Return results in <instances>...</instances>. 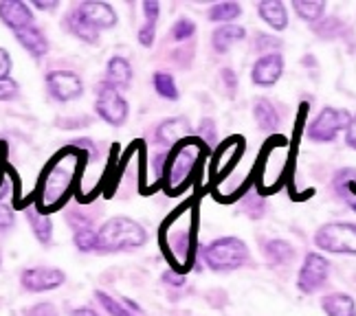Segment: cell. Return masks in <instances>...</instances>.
I'll return each mask as SVG.
<instances>
[{"instance_id":"cell-1","label":"cell","mask_w":356,"mask_h":316,"mask_svg":"<svg viewBox=\"0 0 356 316\" xmlns=\"http://www.w3.org/2000/svg\"><path fill=\"white\" fill-rule=\"evenodd\" d=\"M198 213L194 211V202H185L181 209L172 211V215L163 222L159 238L165 244V255L172 264V270L185 274L194 268L198 257Z\"/></svg>"},{"instance_id":"cell-2","label":"cell","mask_w":356,"mask_h":316,"mask_svg":"<svg viewBox=\"0 0 356 316\" xmlns=\"http://www.w3.org/2000/svg\"><path fill=\"white\" fill-rule=\"evenodd\" d=\"M204 143L200 139H185L176 147H172L165 158V167L161 176V187L168 191L170 196H178L194 183V174L198 172L200 158L204 156Z\"/></svg>"},{"instance_id":"cell-3","label":"cell","mask_w":356,"mask_h":316,"mask_svg":"<svg viewBox=\"0 0 356 316\" xmlns=\"http://www.w3.org/2000/svg\"><path fill=\"white\" fill-rule=\"evenodd\" d=\"M149 235L141 222L128 215H113L97 228V253L99 255H117V253H134L143 249Z\"/></svg>"},{"instance_id":"cell-4","label":"cell","mask_w":356,"mask_h":316,"mask_svg":"<svg viewBox=\"0 0 356 316\" xmlns=\"http://www.w3.org/2000/svg\"><path fill=\"white\" fill-rule=\"evenodd\" d=\"M202 262L213 272H234L246 266H253L251 251L244 240L236 235L216 238L202 249Z\"/></svg>"},{"instance_id":"cell-5","label":"cell","mask_w":356,"mask_h":316,"mask_svg":"<svg viewBox=\"0 0 356 316\" xmlns=\"http://www.w3.org/2000/svg\"><path fill=\"white\" fill-rule=\"evenodd\" d=\"M312 242L323 253L356 257V224L354 222H325L317 228Z\"/></svg>"},{"instance_id":"cell-6","label":"cell","mask_w":356,"mask_h":316,"mask_svg":"<svg viewBox=\"0 0 356 316\" xmlns=\"http://www.w3.org/2000/svg\"><path fill=\"white\" fill-rule=\"evenodd\" d=\"M352 113L343 108H332V106H325L321 108V113L314 117L308 128H306V139L310 143H332L337 141V136L341 132H346L348 126L352 123Z\"/></svg>"},{"instance_id":"cell-7","label":"cell","mask_w":356,"mask_h":316,"mask_svg":"<svg viewBox=\"0 0 356 316\" xmlns=\"http://www.w3.org/2000/svg\"><path fill=\"white\" fill-rule=\"evenodd\" d=\"M95 113L97 117L108 123L113 128L126 126L130 119V103L123 94L108 84L106 79H102L97 86H95Z\"/></svg>"},{"instance_id":"cell-8","label":"cell","mask_w":356,"mask_h":316,"mask_svg":"<svg viewBox=\"0 0 356 316\" xmlns=\"http://www.w3.org/2000/svg\"><path fill=\"white\" fill-rule=\"evenodd\" d=\"M73 174H75V167L68 169L64 163H53L44 169V176H42V196H40V204L51 211L53 207H58V204L66 198L68 189L73 185Z\"/></svg>"},{"instance_id":"cell-9","label":"cell","mask_w":356,"mask_h":316,"mask_svg":"<svg viewBox=\"0 0 356 316\" xmlns=\"http://www.w3.org/2000/svg\"><path fill=\"white\" fill-rule=\"evenodd\" d=\"M330 270H332L330 259L317 251H310L304 257V264H301L297 272V290L301 294H317L321 288L327 285Z\"/></svg>"},{"instance_id":"cell-10","label":"cell","mask_w":356,"mask_h":316,"mask_svg":"<svg viewBox=\"0 0 356 316\" xmlns=\"http://www.w3.org/2000/svg\"><path fill=\"white\" fill-rule=\"evenodd\" d=\"M64 283H66V272L56 266H29L20 272L22 290L31 294L53 292Z\"/></svg>"},{"instance_id":"cell-11","label":"cell","mask_w":356,"mask_h":316,"mask_svg":"<svg viewBox=\"0 0 356 316\" xmlns=\"http://www.w3.org/2000/svg\"><path fill=\"white\" fill-rule=\"evenodd\" d=\"M44 86L49 97L58 103L77 101L86 90L84 79L73 71H49L44 77Z\"/></svg>"},{"instance_id":"cell-12","label":"cell","mask_w":356,"mask_h":316,"mask_svg":"<svg viewBox=\"0 0 356 316\" xmlns=\"http://www.w3.org/2000/svg\"><path fill=\"white\" fill-rule=\"evenodd\" d=\"M284 68H286V60H284L282 51L259 55V58L255 60V64L251 66V81H253V86H257V88H273L282 79Z\"/></svg>"},{"instance_id":"cell-13","label":"cell","mask_w":356,"mask_h":316,"mask_svg":"<svg viewBox=\"0 0 356 316\" xmlns=\"http://www.w3.org/2000/svg\"><path fill=\"white\" fill-rule=\"evenodd\" d=\"M244 139L242 136H229L225 143H220L216 147V154L211 158V181L216 176V181H222V178L229 176V172L236 167L238 160L244 154Z\"/></svg>"},{"instance_id":"cell-14","label":"cell","mask_w":356,"mask_h":316,"mask_svg":"<svg viewBox=\"0 0 356 316\" xmlns=\"http://www.w3.org/2000/svg\"><path fill=\"white\" fill-rule=\"evenodd\" d=\"M191 134H194V126H191L187 117H168L154 128V141L159 147L170 152L181 141L191 139Z\"/></svg>"},{"instance_id":"cell-15","label":"cell","mask_w":356,"mask_h":316,"mask_svg":"<svg viewBox=\"0 0 356 316\" xmlns=\"http://www.w3.org/2000/svg\"><path fill=\"white\" fill-rule=\"evenodd\" d=\"M0 22H3L11 33L29 29V26L35 24L33 7L20 3V0H5V3H0Z\"/></svg>"},{"instance_id":"cell-16","label":"cell","mask_w":356,"mask_h":316,"mask_svg":"<svg viewBox=\"0 0 356 316\" xmlns=\"http://www.w3.org/2000/svg\"><path fill=\"white\" fill-rule=\"evenodd\" d=\"M77 11L84 16L95 29L99 33L102 31H108V29H115L117 22H119V16L113 5L108 3H79L77 5Z\"/></svg>"},{"instance_id":"cell-17","label":"cell","mask_w":356,"mask_h":316,"mask_svg":"<svg viewBox=\"0 0 356 316\" xmlns=\"http://www.w3.org/2000/svg\"><path fill=\"white\" fill-rule=\"evenodd\" d=\"M64 29L73 38H77L79 42H84L88 47H99V42H102V33L95 29L84 16H81V13L77 11V7H73L64 16Z\"/></svg>"},{"instance_id":"cell-18","label":"cell","mask_w":356,"mask_h":316,"mask_svg":"<svg viewBox=\"0 0 356 316\" xmlns=\"http://www.w3.org/2000/svg\"><path fill=\"white\" fill-rule=\"evenodd\" d=\"M13 38H16V42L31 55L33 60H44L49 51H51V42H49V38L47 33L40 29L38 24L29 26V29H22L18 33H13Z\"/></svg>"},{"instance_id":"cell-19","label":"cell","mask_w":356,"mask_h":316,"mask_svg":"<svg viewBox=\"0 0 356 316\" xmlns=\"http://www.w3.org/2000/svg\"><path fill=\"white\" fill-rule=\"evenodd\" d=\"M104 79L108 81L111 86H115L119 92L121 90H128L134 81V68H132V62L128 58H123V55H113L111 60L106 64V75Z\"/></svg>"},{"instance_id":"cell-20","label":"cell","mask_w":356,"mask_h":316,"mask_svg":"<svg viewBox=\"0 0 356 316\" xmlns=\"http://www.w3.org/2000/svg\"><path fill=\"white\" fill-rule=\"evenodd\" d=\"M332 194L346 204L348 209L356 213V169L354 167H343L332 176L330 183Z\"/></svg>"},{"instance_id":"cell-21","label":"cell","mask_w":356,"mask_h":316,"mask_svg":"<svg viewBox=\"0 0 356 316\" xmlns=\"http://www.w3.org/2000/svg\"><path fill=\"white\" fill-rule=\"evenodd\" d=\"M253 119L257 123V128L262 132H277L282 126V115L277 103L268 97H255L253 99Z\"/></svg>"},{"instance_id":"cell-22","label":"cell","mask_w":356,"mask_h":316,"mask_svg":"<svg viewBox=\"0 0 356 316\" xmlns=\"http://www.w3.org/2000/svg\"><path fill=\"white\" fill-rule=\"evenodd\" d=\"M246 40V29L242 24H220L218 29L211 33V49L218 55H227L236 44L244 42Z\"/></svg>"},{"instance_id":"cell-23","label":"cell","mask_w":356,"mask_h":316,"mask_svg":"<svg viewBox=\"0 0 356 316\" xmlns=\"http://www.w3.org/2000/svg\"><path fill=\"white\" fill-rule=\"evenodd\" d=\"M262 255L270 264V268H282L291 266L295 262V246L286 240H266L262 246Z\"/></svg>"},{"instance_id":"cell-24","label":"cell","mask_w":356,"mask_h":316,"mask_svg":"<svg viewBox=\"0 0 356 316\" xmlns=\"http://www.w3.org/2000/svg\"><path fill=\"white\" fill-rule=\"evenodd\" d=\"M257 16L262 18L273 31H286L289 29V9L280 0H268V3H257Z\"/></svg>"},{"instance_id":"cell-25","label":"cell","mask_w":356,"mask_h":316,"mask_svg":"<svg viewBox=\"0 0 356 316\" xmlns=\"http://www.w3.org/2000/svg\"><path fill=\"white\" fill-rule=\"evenodd\" d=\"M24 217H26V222H29L31 233H33V238L38 240V244L51 246L53 233H56V231H53V217L49 213L38 211V209H26Z\"/></svg>"},{"instance_id":"cell-26","label":"cell","mask_w":356,"mask_h":316,"mask_svg":"<svg viewBox=\"0 0 356 316\" xmlns=\"http://www.w3.org/2000/svg\"><path fill=\"white\" fill-rule=\"evenodd\" d=\"M321 310L325 316H356V301L348 292H330L321 297Z\"/></svg>"},{"instance_id":"cell-27","label":"cell","mask_w":356,"mask_h":316,"mask_svg":"<svg viewBox=\"0 0 356 316\" xmlns=\"http://www.w3.org/2000/svg\"><path fill=\"white\" fill-rule=\"evenodd\" d=\"M240 16H242L240 3H216L207 9L209 22H218V24H236Z\"/></svg>"},{"instance_id":"cell-28","label":"cell","mask_w":356,"mask_h":316,"mask_svg":"<svg viewBox=\"0 0 356 316\" xmlns=\"http://www.w3.org/2000/svg\"><path fill=\"white\" fill-rule=\"evenodd\" d=\"M152 86H154V90L161 99H168V101L181 99V90H178V86H176V79L168 71H156L152 75Z\"/></svg>"},{"instance_id":"cell-29","label":"cell","mask_w":356,"mask_h":316,"mask_svg":"<svg viewBox=\"0 0 356 316\" xmlns=\"http://www.w3.org/2000/svg\"><path fill=\"white\" fill-rule=\"evenodd\" d=\"M325 3H314V0H297V3H293V11L308 24L321 22L325 16Z\"/></svg>"},{"instance_id":"cell-30","label":"cell","mask_w":356,"mask_h":316,"mask_svg":"<svg viewBox=\"0 0 356 316\" xmlns=\"http://www.w3.org/2000/svg\"><path fill=\"white\" fill-rule=\"evenodd\" d=\"M73 246L81 255L97 253V228H77V231H73Z\"/></svg>"},{"instance_id":"cell-31","label":"cell","mask_w":356,"mask_h":316,"mask_svg":"<svg viewBox=\"0 0 356 316\" xmlns=\"http://www.w3.org/2000/svg\"><path fill=\"white\" fill-rule=\"evenodd\" d=\"M95 301L99 303V308L108 314V316H136L134 312H130L126 306L117 301L113 294H108L104 290H95Z\"/></svg>"},{"instance_id":"cell-32","label":"cell","mask_w":356,"mask_h":316,"mask_svg":"<svg viewBox=\"0 0 356 316\" xmlns=\"http://www.w3.org/2000/svg\"><path fill=\"white\" fill-rule=\"evenodd\" d=\"M196 31H198V26H196V22L194 20H189L187 16H183V18H178L174 24H172V29H170V40L172 42H187V40H191L196 35Z\"/></svg>"},{"instance_id":"cell-33","label":"cell","mask_w":356,"mask_h":316,"mask_svg":"<svg viewBox=\"0 0 356 316\" xmlns=\"http://www.w3.org/2000/svg\"><path fill=\"white\" fill-rule=\"evenodd\" d=\"M196 136L207 147H218V128H216V121L211 117L200 119L198 128H196Z\"/></svg>"},{"instance_id":"cell-34","label":"cell","mask_w":356,"mask_h":316,"mask_svg":"<svg viewBox=\"0 0 356 316\" xmlns=\"http://www.w3.org/2000/svg\"><path fill=\"white\" fill-rule=\"evenodd\" d=\"M255 51L259 53V55H266V53H277V51H282V47H284V42L280 38H275V35H266V33H255Z\"/></svg>"},{"instance_id":"cell-35","label":"cell","mask_w":356,"mask_h":316,"mask_svg":"<svg viewBox=\"0 0 356 316\" xmlns=\"http://www.w3.org/2000/svg\"><path fill=\"white\" fill-rule=\"evenodd\" d=\"M95 217H97V215H90L84 209H71L66 213V222L73 226V231H77V228H95L92 226Z\"/></svg>"},{"instance_id":"cell-36","label":"cell","mask_w":356,"mask_h":316,"mask_svg":"<svg viewBox=\"0 0 356 316\" xmlns=\"http://www.w3.org/2000/svg\"><path fill=\"white\" fill-rule=\"evenodd\" d=\"M22 316H60V308L53 301H38V303L24 308Z\"/></svg>"},{"instance_id":"cell-37","label":"cell","mask_w":356,"mask_h":316,"mask_svg":"<svg viewBox=\"0 0 356 316\" xmlns=\"http://www.w3.org/2000/svg\"><path fill=\"white\" fill-rule=\"evenodd\" d=\"M20 99V84L13 77H5L0 79V101L9 103V101H16Z\"/></svg>"},{"instance_id":"cell-38","label":"cell","mask_w":356,"mask_h":316,"mask_svg":"<svg viewBox=\"0 0 356 316\" xmlns=\"http://www.w3.org/2000/svg\"><path fill=\"white\" fill-rule=\"evenodd\" d=\"M220 81H222V86L227 90V97L231 99H236V94H238V88H240V79H238V73L234 71V68H220Z\"/></svg>"},{"instance_id":"cell-39","label":"cell","mask_w":356,"mask_h":316,"mask_svg":"<svg viewBox=\"0 0 356 316\" xmlns=\"http://www.w3.org/2000/svg\"><path fill=\"white\" fill-rule=\"evenodd\" d=\"M136 42H139L143 49H152L156 42V24L154 22H143L139 33H136Z\"/></svg>"},{"instance_id":"cell-40","label":"cell","mask_w":356,"mask_h":316,"mask_svg":"<svg viewBox=\"0 0 356 316\" xmlns=\"http://www.w3.org/2000/svg\"><path fill=\"white\" fill-rule=\"evenodd\" d=\"M16 226V213L7 202H0V235H7Z\"/></svg>"},{"instance_id":"cell-41","label":"cell","mask_w":356,"mask_h":316,"mask_svg":"<svg viewBox=\"0 0 356 316\" xmlns=\"http://www.w3.org/2000/svg\"><path fill=\"white\" fill-rule=\"evenodd\" d=\"M161 281L165 283L168 288H185V283H187V277L185 274H178V272H174L172 268L170 270H165L161 274Z\"/></svg>"},{"instance_id":"cell-42","label":"cell","mask_w":356,"mask_h":316,"mask_svg":"<svg viewBox=\"0 0 356 316\" xmlns=\"http://www.w3.org/2000/svg\"><path fill=\"white\" fill-rule=\"evenodd\" d=\"M71 145L77 147V149H86V154L90 156V160L99 158V149H97V145H95V141H90V139H75V141H71Z\"/></svg>"},{"instance_id":"cell-43","label":"cell","mask_w":356,"mask_h":316,"mask_svg":"<svg viewBox=\"0 0 356 316\" xmlns=\"http://www.w3.org/2000/svg\"><path fill=\"white\" fill-rule=\"evenodd\" d=\"M86 126H90V119L88 117H79V119L66 117V119H58V128H62V130H75V128H86Z\"/></svg>"},{"instance_id":"cell-44","label":"cell","mask_w":356,"mask_h":316,"mask_svg":"<svg viewBox=\"0 0 356 316\" xmlns=\"http://www.w3.org/2000/svg\"><path fill=\"white\" fill-rule=\"evenodd\" d=\"M143 16H145V22H154L161 18V3H154V0H147L143 3Z\"/></svg>"},{"instance_id":"cell-45","label":"cell","mask_w":356,"mask_h":316,"mask_svg":"<svg viewBox=\"0 0 356 316\" xmlns=\"http://www.w3.org/2000/svg\"><path fill=\"white\" fill-rule=\"evenodd\" d=\"M11 68H13V60H11V55L7 49L0 47V79H5V77H11Z\"/></svg>"},{"instance_id":"cell-46","label":"cell","mask_w":356,"mask_h":316,"mask_svg":"<svg viewBox=\"0 0 356 316\" xmlns=\"http://www.w3.org/2000/svg\"><path fill=\"white\" fill-rule=\"evenodd\" d=\"M346 145L350 149H356V115L352 117V123H350L348 130H346Z\"/></svg>"},{"instance_id":"cell-47","label":"cell","mask_w":356,"mask_h":316,"mask_svg":"<svg viewBox=\"0 0 356 316\" xmlns=\"http://www.w3.org/2000/svg\"><path fill=\"white\" fill-rule=\"evenodd\" d=\"M60 3H56V0H35L33 3V9L35 11H58Z\"/></svg>"},{"instance_id":"cell-48","label":"cell","mask_w":356,"mask_h":316,"mask_svg":"<svg viewBox=\"0 0 356 316\" xmlns=\"http://www.w3.org/2000/svg\"><path fill=\"white\" fill-rule=\"evenodd\" d=\"M71 316H102V314L90 306H79L71 310Z\"/></svg>"},{"instance_id":"cell-49","label":"cell","mask_w":356,"mask_h":316,"mask_svg":"<svg viewBox=\"0 0 356 316\" xmlns=\"http://www.w3.org/2000/svg\"><path fill=\"white\" fill-rule=\"evenodd\" d=\"M304 64H306V66H310V64H314V60H312V58H310V55H308V58L304 60Z\"/></svg>"},{"instance_id":"cell-50","label":"cell","mask_w":356,"mask_h":316,"mask_svg":"<svg viewBox=\"0 0 356 316\" xmlns=\"http://www.w3.org/2000/svg\"><path fill=\"white\" fill-rule=\"evenodd\" d=\"M0 268H3V253H0Z\"/></svg>"}]
</instances>
